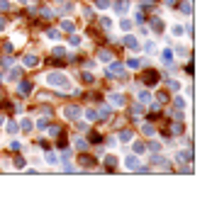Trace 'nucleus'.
Wrapping results in <instances>:
<instances>
[{"label":"nucleus","mask_w":212,"mask_h":214,"mask_svg":"<svg viewBox=\"0 0 212 214\" xmlns=\"http://www.w3.org/2000/svg\"><path fill=\"white\" fill-rule=\"evenodd\" d=\"M124 166H127V168H139V158H137V156H127V158H124Z\"/></svg>","instance_id":"nucleus-5"},{"label":"nucleus","mask_w":212,"mask_h":214,"mask_svg":"<svg viewBox=\"0 0 212 214\" xmlns=\"http://www.w3.org/2000/svg\"><path fill=\"white\" fill-rule=\"evenodd\" d=\"M7 132H10V134H15V132H17V127H15L12 122H7Z\"/></svg>","instance_id":"nucleus-27"},{"label":"nucleus","mask_w":212,"mask_h":214,"mask_svg":"<svg viewBox=\"0 0 212 214\" xmlns=\"http://www.w3.org/2000/svg\"><path fill=\"white\" fill-rule=\"evenodd\" d=\"M120 139H122V141H132V132H122Z\"/></svg>","instance_id":"nucleus-18"},{"label":"nucleus","mask_w":212,"mask_h":214,"mask_svg":"<svg viewBox=\"0 0 212 214\" xmlns=\"http://www.w3.org/2000/svg\"><path fill=\"white\" fill-rule=\"evenodd\" d=\"M127 66L129 68H139L141 63H139V59H127Z\"/></svg>","instance_id":"nucleus-12"},{"label":"nucleus","mask_w":212,"mask_h":214,"mask_svg":"<svg viewBox=\"0 0 212 214\" xmlns=\"http://www.w3.org/2000/svg\"><path fill=\"white\" fill-rule=\"evenodd\" d=\"M29 90H32V83H22V85H20V93H22V95L29 93Z\"/></svg>","instance_id":"nucleus-13"},{"label":"nucleus","mask_w":212,"mask_h":214,"mask_svg":"<svg viewBox=\"0 0 212 214\" xmlns=\"http://www.w3.org/2000/svg\"><path fill=\"white\" fill-rule=\"evenodd\" d=\"M144 134H146V136H151V134H154V127H151V124H146V127H144Z\"/></svg>","instance_id":"nucleus-23"},{"label":"nucleus","mask_w":212,"mask_h":214,"mask_svg":"<svg viewBox=\"0 0 212 214\" xmlns=\"http://www.w3.org/2000/svg\"><path fill=\"white\" fill-rule=\"evenodd\" d=\"M95 5H98V7H100V10H107V7H110V0H98V2H95Z\"/></svg>","instance_id":"nucleus-15"},{"label":"nucleus","mask_w":212,"mask_h":214,"mask_svg":"<svg viewBox=\"0 0 212 214\" xmlns=\"http://www.w3.org/2000/svg\"><path fill=\"white\" fill-rule=\"evenodd\" d=\"M166 2H168V5H173V2H176V0H166Z\"/></svg>","instance_id":"nucleus-30"},{"label":"nucleus","mask_w":212,"mask_h":214,"mask_svg":"<svg viewBox=\"0 0 212 214\" xmlns=\"http://www.w3.org/2000/svg\"><path fill=\"white\" fill-rule=\"evenodd\" d=\"M69 44H71V46H78V44H80V39H78V36H71Z\"/></svg>","instance_id":"nucleus-25"},{"label":"nucleus","mask_w":212,"mask_h":214,"mask_svg":"<svg viewBox=\"0 0 212 214\" xmlns=\"http://www.w3.org/2000/svg\"><path fill=\"white\" fill-rule=\"evenodd\" d=\"M190 158H193V153H190V151H185V153L180 151V153H178V161H180V163H183V161H190Z\"/></svg>","instance_id":"nucleus-10"},{"label":"nucleus","mask_w":212,"mask_h":214,"mask_svg":"<svg viewBox=\"0 0 212 214\" xmlns=\"http://www.w3.org/2000/svg\"><path fill=\"white\" fill-rule=\"evenodd\" d=\"M46 163H56V156L54 153H46Z\"/></svg>","instance_id":"nucleus-28"},{"label":"nucleus","mask_w":212,"mask_h":214,"mask_svg":"<svg viewBox=\"0 0 212 214\" xmlns=\"http://www.w3.org/2000/svg\"><path fill=\"white\" fill-rule=\"evenodd\" d=\"M37 63H39V59H37L34 54H29V56H25V59H22V66H27V68H34Z\"/></svg>","instance_id":"nucleus-3"},{"label":"nucleus","mask_w":212,"mask_h":214,"mask_svg":"<svg viewBox=\"0 0 212 214\" xmlns=\"http://www.w3.org/2000/svg\"><path fill=\"white\" fill-rule=\"evenodd\" d=\"M64 54H66V49H61V46H56V49H54V56H64Z\"/></svg>","instance_id":"nucleus-21"},{"label":"nucleus","mask_w":212,"mask_h":214,"mask_svg":"<svg viewBox=\"0 0 212 214\" xmlns=\"http://www.w3.org/2000/svg\"><path fill=\"white\" fill-rule=\"evenodd\" d=\"M0 29H5V20L2 17H0Z\"/></svg>","instance_id":"nucleus-29"},{"label":"nucleus","mask_w":212,"mask_h":214,"mask_svg":"<svg viewBox=\"0 0 212 214\" xmlns=\"http://www.w3.org/2000/svg\"><path fill=\"white\" fill-rule=\"evenodd\" d=\"M115 7H117V12H120V15H124V12L129 10V5H127V2H117Z\"/></svg>","instance_id":"nucleus-9"},{"label":"nucleus","mask_w":212,"mask_h":214,"mask_svg":"<svg viewBox=\"0 0 212 214\" xmlns=\"http://www.w3.org/2000/svg\"><path fill=\"white\" fill-rule=\"evenodd\" d=\"M10 78H12V80H17V78H20V68H15V71H10Z\"/></svg>","instance_id":"nucleus-26"},{"label":"nucleus","mask_w":212,"mask_h":214,"mask_svg":"<svg viewBox=\"0 0 212 214\" xmlns=\"http://www.w3.org/2000/svg\"><path fill=\"white\" fill-rule=\"evenodd\" d=\"M107 73H110V75H115V73H124V66H122V63H112V66L107 68Z\"/></svg>","instance_id":"nucleus-6"},{"label":"nucleus","mask_w":212,"mask_h":214,"mask_svg":"<svg viewBox=\"0 0 212 214\" xmlns=\"http://www.w3.org/2000/svg\"><path fill=\"white\" fill-rule=\"evenodd\" d=\"M120 27L127 32V29H132V22H129V20H122V22H120Z\"/></svg>","instance_id":"nucleus-17"},{"label":"nucleus","mask_w":212,"mask_h":214,"mask_svg":"<svg viewBox=\"0 0 212 214\" xmlns=\"http://www.w3.org/2000/svg\"><path fill=\"white\" fill-rule=\"evenodd\" d=\"M110 100H112V105H124V97H122V95H117V93H115V95H112V97H110Z\"/></svg>","instance_id":"nucleus-8"},{"label":"nucleus","mask_w":212,"mask_h":214,"mask_svg":"<svg viewBox=\"0 0 212 214\" xmlns=\"http://www.w3.org/2000/svg\"><path fill=\"white\" fill-rule=\"evenodd\" d=\"M124 44H127L129 49H139V41H137L134 36H124Z\"/></svg>","instance_id":"nucleus-7"},{"label":"nucleus","mask_w":212,"mask_h":214,"mask_svg":"<svg viewBox=\"0 0 212 214\" xmlns=\"http://www.w3.org/2000/svg\"><path fill=\"white\" fill-rule=\"evenodd\" d=\"M151 27H154L156 32H161V27H163V25H161V20H154V25H151Z\"/></svg>","instance_id":"nucleus-20"},{"label":"nucleus","mask_w":212,"mask_h":214,"mask_svg":"<svg viewBox=\"0 0 212 214\" xmlns=\"http://www.w3.org/2000/svg\"><path fill=\"white\" fill-rule=\"evenodd\" d=\"M100 61L110 63V61H112V54H110V51H100Z\"/></svg>","instance_id":"nucleus-11"},{"label":"nucleus","mask_w":212,"mask_h":214,"mask_svg":"<svg viewBox=\"0 0 212 214\" xmlns=\"http://www.w3.org/2000/svg\"><path fill=\"white\" fill-rule=\"evenodd\" d=\"M22 129H25V132H29V129H32V122H29V119H25V122H22Z\"/></svg>","instance_id":"nucleus-22"},{"label":"nucleus","mask_w":212,"mask_h":214,"mask_svg":"<svg viewBox=\"0 0 212 214\" xmlns=\"http://www.w3.org/2000/svg\"><path fill=\"white\" fill-rule=\"evenodd\" d=\"M61 29H64V32H73V25H71V22H61Z\"/></svg>","instance_id":"nucleus-19"},{"label":"nucleus","mask_w":212,"mask_h":214,"mask_svg":"<svg viewBox=\"0 0 212 214\" xmlns=\"http://www.w3.org/2000/svg\"><path fill=\"white\" fill-rule=\"evenodd\" d=\"M144 78H146V85H156V83H159L156 71H146V73H144Z\"/></svg>","instance_id":"nucleus-4"},{"label":"nucleus","mask_w":212,"mask_h":214,"mask_svg":"<svg viewBox=\"0 0 212 214\" xmlns=\"http://www.w3.org/2000/svg\"><path fill=\"white\" fill-rule=\"evenodd\" d=\"M64 117H69V119H76V117H80V107L69 105L66 109H64Z\"/></svg>","instance_id":"nucleus-2"},{"label":"nucleus","mask_w":212,"mask_h":214,"mask_svg":"<svg viewBox=\"0 0 212 214\" xmlns=\"http://www.w3.org/2000/svg\"><path fill=\"white\" fill-rule=\"evenodd\" d=\"M149 100H151V95H149L146 90H144V93H139V102H149Z\"/></svg>","instance_id":"nucleus-14"},{"label":"nucleus","mask_w":212,"mask_h":214,"mask_svg":"<svg viewBox=\"0 0 212 214\" xmlns=\"http://www.w3.org/2000/svg\"><path fill=\"white\" fill-rule=\"evenodd\" d=\"M100 25H103L105 29H110V27H112V20H110V17H103V20H100Z\"/></svg>","instance_id":"nucleus-16"},{"label":"nucleus","mask_w":212,"mask_h":214,"mask_svg":"<svg viewBox=\"0 0 212 214\" xmlns=\"http://www.w3.org/2000/svg\"><path fill=\"white\" fill-rule=\"evenodd\" d=\"M44 83L46 85H54V88H69V78L66 73H59V71H51L44 75Z\"/></svg>","instance_id":"nucleus-1"},{"label":"nucleus","mask_w":212,"mask_h":214,"mask_svg":"<svg viewBox=\"0 0 212 214\" xmlns=\"http://www.w3.org/2000/svg\"><path fill=\"white\" fill-rule=\"evenodd\" d=\"M2 10H10V2H7V0H0V12H2Z\"/></svg>","instance_id":"nucleus-24"}]
</instances>
